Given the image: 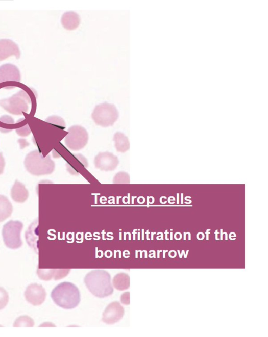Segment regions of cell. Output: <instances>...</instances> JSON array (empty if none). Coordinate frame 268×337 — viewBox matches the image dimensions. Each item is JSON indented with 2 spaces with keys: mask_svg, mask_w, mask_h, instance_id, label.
Instances as JSON below:
<instances>
[{
  "mask_svg": "<svg viewBox=\"0 0 268 337\" xmlns=\"http://www.w3.org/2000/svg\"><path fill=\"white\" fill-rule=\"evenodd\" d=\"M84 282L89 291L99 298H104L113 293L111 275L105 270L91 271L85 276Z\"/></svg>",
  "mask_w": 268,
  "mask_h": 337,
  "instance_id": "1",
  "label": "cell"
},
{
  "mask_svg": "<svg viewBox=\"0 0 268 337\" xmlns=\"http://www.w3.org/2000/svg\"><path fill=\"white\" fill-rule=\"evenodd\" d=\"M51 297L59 307L66 309L76 308L81 301L78 288L70 282H63L56 287L52 292Z\"/></svg>",
  "mask_w": 268,
  "mask_h": 337,
  "instance_id": "2",
  "label": "cell"
},
{
  "mask_svg": "<svg viewBox=\"0 0 268 337\" xmlns=\"http://www.w3.org/2000/svg\"><path fill=\"white\" fill-rule=\"evenodd\" d=\"M25 166L32 175L41 176L52 173L55 168V163L50 155L44 157L38 150L29 153L26 157Z\"/></svg>",
  "mask_w": 268,
  "mask_h": 337,
  "instance_id": "3",
  "label": "cell"
},
{
  "mask_svg": "<svg viewBox=\"0 0 268 337\" xmlns=\"http://www.w3.org/2000/svg\"><path fill=\"white\" fill-rule=\"evenodd\" d=\"M30 103V97L24 90L19 91L9 98L0 100V106L7 112L15 115L27 113Z\"/></svg>",
  "mask_w": 268,
  "mask_h": 337,
  "instance_id": "4",
  "label": "cell"
},
{
  "mask_svg": "<svg viewBox=\"0 0 268 337\" xmlns=\"http://www.w3.org/2000/svg\"><path fill=\"white\" fill-rule=\"evenodd\" d=\"M119 113L113 105L104 103L100 104L95 108L92 118L95 123L103 127L113 126L117 121Z\"/></svg>",
  "mask_w": 268,
  "mask_h": 337,
  "instance_id": "5",
  "label": "cell"
},
{
  "mask_svg": "<svg viewBox=\"0 0 268 337\" xmlns=\"http://www.w3.org/2000/svg\"><path fill=\"white\" fill-rule=\"evenodd\" d=\"M23 224L18 221H10L3 227V237L6 246L11 249L22 247L21 232Z\"/></svg>",
  "mask_w": 268,
  "mask_h": 337,
  "instance_id": "6",
  "label": "cell"
},
{
  "mask_svg": "<svg viewBox=\"0 0 268 337\" xmlns=\"http://www.w3.org/2000/svg\"><path fill=\"white\" fill-rule=\"evenodd\" d=\"M65 138L67 147L72 150L78 151L84 148L89 141V134L87 130L79 125L71 127Z\"/></svg>",
  "mask_w": 268,
  "mask_h": 337,
  "instance_id": "7",
  "label": "cell"
},
{
  "mask_svg": "<svg viewBox=\"0 0 268 337\" xmlns=\"http://www.w3.org/2000/svg\"><path fill=\"white\" fill-rule=\"evenodd\" d=\"M47 293L42 285L36 283L29 285L25 292L27 301L33 306L42 305L45 301Z\"/></svg>",
  "mask_w": 268,
  "mask_h": 337,
  "instance_id": "8",
  "label": "cell"
},
{
  "mask_svg": "<svg viewBox=\"0 0 268 337\" xmlns=\"http://www.w3.org/2000/svg\"><path fill=\"white\" fill-rule=\"evenodd\" d=\"M94 164L97 169L110 171L115 170L119 164L118 158L113 153L105 152L99 153L95 158Z\"/></svg>",
  "mask_w": 268,
  "mask_h": 337,
  "instance_id": "9",
  "label": "cell"
},
{
  "mask_svg": "<svg viewBox=\"0 0 268 337\" xmlns=\"http://www.w3.org/2000/svg\"><path fill=\"white\" fill-rule=\"evenodd\" d=\"M125 309L118 302L110 304L103 313L102 321L108 325H113L121 320Z\"/></svg>",
  "mask_w": 268,
  "mask_h": 337,
  "instance_id": "10",
  "label": "cell"
},
{
  "mask_svg": "<svg viewBox=\"0 0 268 337\" xmlns=\"http://www.w3.org/2000/svg\"><path fill=\"white\" fill-rule=\"evenodd\" d=\"M21 75L16 66L7 64L0 66V84L6 82L19 83Z\"/></svg>",
  "mask_w": 268,
  "mask_h": 337,
  "instance_id": "11",
  "label": "cell"
},
{
  "mask_svg": "<svg viewBox=\"0 0 268 337\" xmlns=\"http://www.w3.org/2000/svg\"><path fill=\"white\" fill-rule=\"evenodd\" d=\"M14 56L17 59L20 57L18 46L8 39L0 40V61L6 60L8 58Z\"/></svg>",
  "mask_w": 268,
  "mask_h": 337,
  "instance_id": "12",
  "label": "cell"
},
{
  "mask_svg": "<svg viewBox=\"0 0 268 337\" xmlns=\"http://www.w3.org/2000/svg\"><path fill=\"white\" fill-rule=\"evenodd\" d=\"M12 200L16 203H25L28 199L29 193L26 186L16 180L11 190Z\"/></svg>",
  "mask_w": 268,
  "mask_h": 337,
  "instance_id": "13",
  "label": "cell"
},
{
  "mask_svg": "<svg viewBox=\"0 0 268 337\" xmlns=\"http://www.w3.org/2000/svg\"><path fill=\"white\" fill-rule=\"evenodd\" d=\"M80 22L79 16L74 12H67L62 16V24L65 28L69 30L76 29L79 26Z\"/></svg>",
  "mask_w": 268,
  "mask_h": 337,
  "instance_id": "14",
  "label": "cell"
},
{
  "mask_svg": "<svg viewBox=\"0 0 268 337\" xmlns=\"http://www.w3.org/2000/svg\"><path fill=\"white\" fill-rule=\"evenodd\" d=\"M13 212V206L4 195H0V222H3L11 215Z\"/></svg>",
  "mask_w": 268,
  "mask_h": 337,
  "instance_id": "15",
  "label": "cell"
},
{
  "mask_svg": "<svg viewBox=\"0 0 268 337\" xmlns=\"http://www.w3.org/2000/svg\"><path fill=\"white\" fill-rule=\"evenodd\" d=\"M113 140L118 152H125L129 150L130 144L129 138L125 134L120 132L116 133L114 136Z\"/></svg>",
  "mask_w": 268,
  "mask_h": 337,
  "instance_id": "16",
  "label": "cell"
},
{
  "mask_svg": "<svg viewBox=\"0 0 268 337\" xmlns=\"http://www.w3.org/2000/svg\"><path fill=\"white\" fill-rule=\"evenodd\" d=\"M114 287L119 291H124L128 289L130 287V276L124 273L116 275L113 280Z\"/></svg>",
  "mask_w": 268,
  "mask_h": 337,
  "instance_id": "17",
  "label": "cell"
},
{
  "mask_svg": "<svg viewBox=\"0 0 268 337\" xmlns=\"http://www.w3.org/2000/svg\"><path fill=\"white\" fill-rule=\"evenodd\" d=\"M35 325L34 321L28 316H20L15 321L14 327H33Z\"/></svg>",
  "mask_w": 268,
  "mask_h": 337,
  "instance_id": "18",
  "label": "cell"
},
{
  "mask_svg": "<svg viewBox=\"0 0 268 337\" xmlns=\"http://www.w3.org/2000/svg\"><path fill=\"white\" fill-rule=\"evenodd\" d=\"M56 269L40 270L38 269L37 274L41 280L49 281L55 279Z\"/></svg>",
  "mask_w": 268,
  "mask_h": 337,
  "instance_id": "19",
  "label": "cell"
},
{
  "mask_svg": "<svg viewBox=\"0 0 268 337\" xmlns=\"http://www.w3.org/2000/svg\"><path fill=\"white\" fill-rule=\"evenodd\" d=\"M113 183L116 184H129L130 183L129 174L123 172L118 173L114 177Z\"/></svg>",
  "mask_w": 268,
  "mask_h": 337,
  "instance_id": "20",
  "label": "cell"
},
{
  "mask_svg": "<svg viewBox=\"0 0 268 337\" xmlns=\"http://www.w3.org/2000/svg\"><path fill=\"white\" fill-rule=\"evenodd\" d=\"M46 122L55 125L56 126L61 127V128L64 129L66 128V123L63 120V118L56 116H50L46 119Z\"/></svg>",
  "mask_w": 268,
  "mask_h": 337,
  "instance_id": "21",
  "label": "cell"
},
{
  "mask_svg": "<svg viewBox=\"0 0 268 337\" xmlns=\"http://www.w3.org/2000/svg\"><path fill=\"white\" fill-rule=\"evenodd\" d=\"M9 301V296L6 290L0 287V310L4 309L8 305Z\"/></svg>",
  "mask_w": 268,
  "mask_h": 337,
  "instance_id": "22",
  "label": "cell"
},
{
  "mask_svg": "<svg viewBox=\"0 0 268 337\" xmlns=\"http://www.w3.org/2000/svg\"><path fill=\"white\" fill-rule=\"evenodd\" d=\"M70 270L56 269V275L54 280H57L64 278L69 273Z\"/></svg>",
  "mask_w": 268,
  "mask_h": 337,
  "instance_id": "23",
  "label": "cell"
},
{
  "mask_svg": "<svg viewBox=\"0 0 268 337\" xmlns=\"http://www.w3.org/2000/svg\"><path fill=\"white\" fill-rule=\"evenodd\" d=\"M31 130L28 125L16 129V133L20 136H27L31 133Z\"/></svg>",
  "mask_w": 268,
  "mask_h": 337,
  "instance_id": "24",
  "label": "cell"
},
{
  "mask_svg": "<svg viewBox=\"0 0 268 337\" xmlns=\"http://www.w3.org/2000/svg\"><path fill=\"white\" fill-rule=\"evenodd\" d=\"M120 301L123 304L126 305L130 304V293L126 292L122 294L120 297Z\"/></svg>",
  "mask_w": 268,
  "mask_h": 337,
  "instance_id": "25",
  "label": "cell"
},
{
  "mask_svg": "<svg viewBox=\"0 0 268 337\" xmlns=\"http://www.w3.org/2000/svg\"><path fill=\"white\" fill-rule=\"evenodd\" d=\"M0 121H1L3 123H5L6 124H14L13 119L11 117L8 116H3L1 118H0Z\"/></svg>",
  "mask_w": 268,
  "mask_h": 337,
  "instance_id": "26",
  "label": "cell"
},
{
  "mask_svg": "<svg viewBox=\"0 0 268 337\" xmlns=\"http://www.w3.org/2000/svg\"><path fill=\"white\" fill-rule=\"evenodd\" d=\"M5 164V159L2 153H0V175H1L4 172Z\"/></svg>",
  "mask_w": 268,
  "mask_h": 337,
  "instance_id": "27",
  "label": "cell"
},
{
  "mask_svg": "<svg viewBox=\"0 0 268 337\" xmlns=\"http://www.w3.org/2000/svg\"><path fill=\"white\" fill-rule=\"evenodd\" d=\"M210 230H211V229H208L207 232H205V234H207V241H209V234H210V232L209 231H210Z\"/></svg>",
  "mask_w": 268,
  "mask_h": 337,
  "instance_id": "28",
  "label": "cell"
},
{
  "mask_svg": "<svg viewBox=\"0 0 268 337\" xmlns=\"http://www.w3.org/2000/svg\"><path fill=\"white\" fill-rule=\"evenodd\" d=\"M178 253H179V254L180 258H182V256H183V253L184 252V250H182V253H181V254H180V251H179V250H178Z\"/></svg>",
  "mask_w": 268,
  "mask_h": 337,
  "instance_id": "29",
  "label": "cell"
},
{
  "mask_svg": "<svg viewBox=\"0 0 268 337\" xmlns=\"http://www.w3.org/2000/svg\"><path fill=\"white\" fill-rule=\"evenodd\" d=\"M215 234V239H216V240L218 241L219 239H218V230H216Z\"/></svg>",
  "mask_w": 268,
  "mask_h": 337,
  "instance_id": "30",
  "label": "cell"
},
{
  "mask_svg": "<svg viewBox=\"0 0 268 337\" xmlns=\"http://www.w3.org/2000/svg\"><path fill=\"white\" fill-rule=\"evenodd\" d=\"M165 234H166V240L168 241L169 239H168V234H169V232H168V230H167L166 231V232H165Z\"/></svg>",
  "mask_w": 268,
  "mask_h": 337,
  "instance_id": "31",
  "label": "cell"
},
{
  "mask_svg": "<svg viewBox=\"0 0 268 337\" xmlns=\"http://www.w3.org/2000/svg\"><path fill=\"white\" fill-rule=\"evenodd\" d=\"M221 240H223V229H221Z\"/></svg>",
  "mask_w": 268,
  "mask_h": 337,
  "instance_id": "32",
  "label": "cell"
},
{
  "mask_svg": "<svg viewBox=\"0 0 268 337\" xmlns=\"http://www.w3.org/2000/svg\"><path fill=\"white\" fill-rule=\"evenodd\" d=\"M168 251V250L163 251V258H165V257H166V255H165V254H166V253Z\"/></svg>",
  "mask_w": 268,
  "mask_h": 337,
  "instance_id": "33",
  "label": "cell"
},
{
  "mask_svg": "<svg viewBox=\"0 0 268 337\" xmlns=\"http://www.w3.org/2000/svg\"><path fill=\"white\" fill-rule=\"evenodd\" d=\"M179 194H177V204H178L179 203Z\"/></svg>",
  "mask_w": 268,
  "mask_h": 337,
  "instance_id": "34",
  "label": "cell"
},
{
  "mask_svg": "<svg viewBox=\"0 0 268 337\" xmlns=\"http://www.w3.org/2000/svg\"><path fill=\"white\" fill-rule=\"evenodd\" d=\"M181 195H182V197H181V204H182L183 203V194H182Z\"/></svg>",
  "mask_w": 268,
  "mask_h": 337,
  "instance_id": "35",
  "label": "cell"
},
{
  "mask_svg": "<svg viewBox=\"0 0 268 337\" xmlns=\"http://www.w3.org/2000/svg\"><path fill=\"white\" fill-rule=\"evenodd\" d=\"M188 234L189 235V240L191 241V233L190 232H187Z\"/></svg>",
  "mask_w": 268,
  "mask_h": 337,
  "instance_id": "36",
  "label": "cell"
},
{
  "mask_svg": "<svg viewBox=\"0 0 268 337\" xmlns=\"http://www.w3.org/2000/svg\"><path fill=\"white\" fill-rule=\"evenodd\" d=\"M173 232H170V240H171V241H173Z\"/></svg>",
  "mask_w": 268,
  "mask_h": 337,
  "instance_id": "37",
  "label": "cell"
},
{
  "mask_svg": "<svg viewBox=\"0 0 268 337\" xmlns=\"http://www.w3.org/2000/svg\"><path fill=\"white\" fill-rule=\"evenodd\" d=\"M162 252V251H158V257H160V256H159V253H160V252Z\"/></svg>",
  "mask_w": 268,
  "mask_h": 337,
  "instance_id": "38",
  "label": "cell"
}]
</instances>
